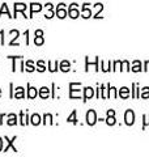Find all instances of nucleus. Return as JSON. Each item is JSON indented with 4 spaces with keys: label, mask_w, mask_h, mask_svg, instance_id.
Segmentation results:
<instances>
[{
    "label": "nucleus",
    "mask_w": 149,
    "mask_h": 157,
    "mask_svg": "<svg viewBox=\"0 0 149 157\" xmlns=\"http://www.w3.org/2000/svg\"><path fill=\"white\" fill-rule=\"evenodd\" d=\"M124 121H126V124L132 126L135 123V114H133L132 110H127L126 114H124Z\"/></svg>",
    "instance_id": "obj_1"
},
{
    "label": "nucleus",
    "mask_w": 149,
    "mask_h": 157,
    "mask_svg": "<svg viewBox=\"0 0 149 157\" xmlns=\"http://www.w3.org/2000/svg\"><path fill=\"white\" fill-rule=\"evenodd\" d=\"M97 122V115H96V111L94 110H89L86 113V123L89 126H93L94 123Z\"/></svg>",
    "instance_id": "obj_2"
},
{
    "label": "nucleus",
    "mask_w": 149,
    "mask_h": 157,
    "mask_svg": "<svg viewBox=\"0 0 149 157\" xmlns=\"http://www.w3.org/2000/svg\"><path fill=\"white\" fill-rule=\"evenodd\" d=\"M74 88H76V86H74V82H71V84H69V97H71V98L80 97V92H77Z\"/></svg>",
    "instance_id": "obj_3"
},
{
    "label": "nucleus",
    "mask_w": 149,
    "mask_h": 157,
    "mask_svg": "<svg viewBox=\"0 0 149 157\" xmlns=\"http://www.w3.org/2000/svg\"><path fill=\"white\" fill-rule=\"evenodd\" d=\"M78 14H80V12H78V9L76 7V4H72V7L69 8V16H71L72 18H77Z\"/></svg>",
    "instance_id": "obj_4"
},
{
    "label": "nucleus",
    "mask_w": 149,
    "mask_h": 157,
    "mask_svg": "<svg viewBox=\"0 0 149 157\" xmlns=\"http://www.w3.org/2000/svg\"><path fill=\"white\" fill-rule=\"evenodd\" d=\"M25 9H26V6H25L24 3H16L14 4V14H16L14 17H17V12H22L24 13Z\"/></svg>",
    "instance_id": "obj_5"
},
{
    "label": "nucleus",
    "mask_w": 149,
    "mask_h": 157,
    "mask_svg": "<svg viewBox=\"0 0 149 157\" xmlns=\"http://www.w3.org/2000/svg\"><path fill=\"white\" fill-rule=\"evenodd\" d=\"M89 4H84V7H82V17L84 18H89L92 16V11H90V8L88 7Z\"/></svg>",
    "instance_id": "obj_6"
},
{
    "label": "nucleus",
    "mask_w": 149,
    "mask_h": 157,
    "mask_svg": "<svg viewBox=\"0 0 149 157\" xmlns=\"http://www.w3.org/2000/svg\"><path fill=\"white\" fill-rule=\"evenodd\" d=\"M63 7H64V4H60V6L58 7L56 14H58V17H59V18H64V17L67 16V12L64 11V8H63Z\"/></svg>",
    "instance_id": "obj_7"
},
{
    "label": "nucleus",
    "mask_w": 149,
    "mask_h": 157,
    "mask_svg": "<svg viewBox=\"0 0 149 157\" xmlns=\"http://www.w3.org/2000/svg\"><path fill=\"white\" fill-rule=\"evenodd\" d=\"M85 96H84V101H86V100H89V98H92L93 97V94H94V90L92 89L90 86H88V88H85Z\"/></svg>",
    "instance_id": "obj_8"
},
{
    "label": "nucleus",
    "mask_w": 149,
    "mask_h": 157,
    "mask_svg": "<svg viewBox=\"0 0 149 157\" xmlns=\"http://www.w3.org/2000/svg\"><path fill=\"white\" fill-rule=\"evenodd\" d=\"M6 140L8 141V144H7V147H6V148H4V152H7L9 148H12V149H13V152H17V149H16V148H14V147H13V141L16 140V136H14L12 140H9L8 137H6Z\"/></svg>",
    "instance_id": "obj_9"
},
{
    "label": "nucleus",
    "mask_w": 149,
    "mask_h": 157,
    "mask_svg": "<svg viewBox=\"0 0 149 157\" xmlns=\"http://www.w3.org/2000/svg\"><path fill=\"white\" fill-rule=\"evenodd\" d=\"M38 94V92L36 88H33V86H29V90H28V97L29 98H36Z\"/></svg>",
    "instance_id": "obj_10"
},
{
    "label": "nucleus",
    "mask_w": 149,
    "mask_h": 157,
    "mask_svg": "<svg viewBox=\"0 0 149 157\" xmlns=\"http://www.w3.org/2000/svg\"><path fill=\"white\" fill-rule=\"evenodd\" d=\"M13 97H14V98H24V97H25V94H24V88L18 86L17 89H16V93L13 94Z\"/></svg>",
    "instance_id": "obj_11"
},
{
    "label": "nucleus",
    "mask_w": 149,
    "mask_h": 157,
    "mask_svg": "<svg viewBox=\"0 0 149 157\" xmlns=\"http://www.w3.org/2000/svg\"><path fill=\"white\" fill-rule=\"evenodd\" d=\"M17 123V117L14 114H9L8 115V124L9 126H14Z\"/></svg>",
    "instance_id": "obj_12"
},
{
    "label": "nucleus",
    "mask_w": 149,
    "mask_h": 157,
    "mask_svg": "<svg viewBox=\"0 0 149 157\" xmlns=\"http://www.w3.org/2000/svg\"><path fill=\"white\" fill-rule=\"evenodd\" d=\"M42 9V7H41V4H37V3H33L32 6H30V14H33L34 12H39Z\"/></svg>",
    "instance_id": "obj_13"
},
{
    "label": "nucleus",
    "mask_w": 149,
    "mask_h": 157,
    "mask_svg": "<svg viewBox=\"0 0 149 157\" xmlns=\"http://www.w3.org/2000/svg\"><path fill=\"white\" fill-rule=\"evenodd\" d=\"M48 94H50L48 88H46V86L41 88V90H39V96H41L42 98H47V97H48Z\"/></svg>",
    "instance_id": "obj_14"
},
{
    "label": "nucleus",
    "mask_w": 149,
    "mask_h": 157,
    "mask_svg": "<svg viewBox=\"0 0 149 157\" xmlns=\"http://www.w3.org/2000/svg\"><path fill=\"white\" fill-rule=\"evenodd\" d=\"M132 71L133 72H140L141 71V63H140V60H135V62H133Z\"/></svg>",
    "instance_id": "obj_15"
},
{
    "label": "nucleus",
    "mask_w": 149,
    "mask_h": 157,
    "mask_svg": "<svg viewBox=\"0 0 149 157\" xmlns=\"http://www.w3.org/2000/svg\"><path fill=\"white\" fill-rule=\"evenodd\" d=\"M119 96H120L122 98H127L128 96H130V90H128V88H122L120 90H119Z\"/></svg>",
    "instance_id": "obj_16"
},
{
    "label": "nucleus",
    "mask_w": 149,
    "mask_h": 157,
    "mask_svg": "<svg viewBox=\"0 0 149 157\" xmlns=\"http://www.w3.org/2000/svg\"><path fill=\"white\" fill-rule=\"evenodd\" d=\"M69 67H71L69 62L63 60V62H62V64H60V70H62L63 72H68V71H69Z\"/></svg>",
    "instance_id": "obj_17"
},
{
    "label": "nucleus",
    "mask_w": 149,
    "mask_h": 157,
    "mask_svg": "<svg viewBox=\"0 0 149 157\" xmlns=\"http://www.w3.org/2000/svg\"><path fill=\"white\" fill-rule=\"evenodd\" d=\"M32 123L34 126H38L39 123H41V117H39L38 114H33L32 115Z\"/></svg>",
    "instance_id": "obj_18"
},
{
    "label": "nucleus",
    "mask_w": 149,
    "mask_h": 157,
    "mask_svg": "<svg viewBox=\"0 0 149 157\" xmlns=\"http://www.w3.org/2000/svg\"><path fill=\"white\" fill-rule=\"evenodd\" d=\"M67 121H68V122H71V123H74V124L77 123V119H76V110H73V111H72V114L68 117V119H67Z\"/></svg>",
    "instance_id": "obj_19"
},
{
    "label": "nucleus",
    "mask_w": 149,
    "mask_h": 157,
    "mask_svg": "<svg viewBox=\"0 0 149 157\" xmlns=\"http://www.w3.org/2000/svg\"><path fill=\"white\" fill-rule=\"evenodd\" d=\"M3 13H7V16L12 17L11 14H9V11H8V7H7V4H3V6H2V9H0V16H2Z\"/></svg>",
    "instance_id": "obj_20"
},
{
    "label": "nucleus",
    "mask_w": 149,
    "mask_h": 157,
    "mask_svg": "<svg viewBox=\"0 0 149 157\" xmlns=\"http://www.w3.org/2000/svg\"><path fill=\"white\" fill-rule=\"evenodd\" d=\"M25 66H26V68H25L26 71H29V72H33L34 71V66H33V62L32 60H28Z\"/></svg>",
    "instance_id": "obj_21"
},
{
    "label": "nucleus",
    "mask_w": 149,
    "mask_h": 157,
    "mask_svg": "<svg viewBox=\"0 0 149 157\" xmlns=\"http://www.w3.org/2000/svg\"><path fill=\"white\" fill-rule=\"evenodd\" d=\"M106 123H107L109 126H114V124H115V118H114V115H109V117H107Z\"/></svg>",
    "instance_id": "obj_22"
},
{
    "label": "nucleus",
    "mask_w": 149,
    "mask_h": 157,
    "mask_svg": "<svg viewBox=\"0 0 149 157\" xmlns=\"http://www.w3.org/2000/svg\"><path fill=\"white\" fill-rule=\"evenodd\" d=\"M37 70L39 71V72H44V70H46V68H44V63L42 62V60H39L38 63H37Z\"/></svg>",
    "instance_id": "obj_23"
},
{
    "label": "nucleus",
    "mask_w": 149,
    "mask_h": 157,
    "mask_svg": "<svg viewBox=\"0 0 149 157\" xmlns=\"http://www.w3.org/2000/svg\"><path fill=\"white\" fill-rule=\"evenodd\" d=\"M20 117H21V124L25 126V124L28 123V121H26V119H28V117H26V114H25V113L22 111L21 114H20Z\"/></svg>",
    "instance_id": "obj_24"
},
{
    "label": "nucleus",
    "mask_w": 149,
    "mask_h": 157,
    "mask_svg": "<svg viewBox=\"0 0 149 157\" xmlns=\"http://www.w3.org/2000/svg\"><path fill=\"white\" fill-rule=\"evenodd\" d=\"M43 42H44V41H43V38H42V37H37V36H36V39H34V43H36L37 46L43 45Z\"/></svg>",
    "instance_id": "obj_25"
},
{
    "label": "nucleus",
    "mask_w": 149,
    "mask_h": 157,
    "mask_svg": "<svg viewBox=\"0 0 149 157\" xmlns=\"http://www.w3.org/2000/svg\"><path fill=\"white\" fill-rule=\"evenodd\" d=\"M141 97L143 98H149V88H144L141 92Z\"/></svg>",
    "instance_id": "obj_26"
},
{
    "label": "nucleus",
    "mask_w": 149,
    "mask_h": 157,
    "mask_svg": "<svg viewBox=\"0 0 149 157\" xmlns=\"http://www.w3.org/2000/svg\"><path fill=\"white\" fill-rule=\"evenodd\" d=\"M109 90H110V97L115 98L117 97V89L114 86H109Z\"/></svg>",
    "instance_id": "obj_27"
},
{
    "label": "nucleus",
    "mask_w": 149,
    "mask_h": 157,
    "mask_svg": "<svg viewBox=\"0 0 149 157\" xmlns=\"http://www.w3.org/2000/svg\"><path fill=\"white\" fill-rule=\"evenodd\" d=\"M47 122H48L50 124H52V117L50 115V114H46V115H44V123H47Z\"/></svg>",
    "instance_id": "obj_28"
},
{
    "label": "nucleus",
    "mask_w": 149,
    "mask_h": 157,
    "mask_svg": "<svg viewBox=\"0 0 149 157\" xmlns=\"http://www.w3.org/2000/svg\"><path fill=\"white\" fill-rule=\"evenodd\" d=\"M56 66H59L58 64V63H55V64H51V62H48V67H50V71H51V72H55L56 70H58V68H56Z\"/></svg>",
    "instance_id": "obj_29"
},
{
    "label": "nucleus",
    "mask_w": 149,
    "mask_h": 157,
    "mask_svg": "<svg viewBox=\"0 0 149 157\" xmlns=\"http://www.w3.org/2000/svg\"><path fill=\"white\" fill-rule=\"evenodd\" d=\"M144 119H145V122H144V126L143 127H145L149 124V115H144Z\"/></svg>",
    "instance_id": "obj_30"
},
{
    "label": "nucleus",
    "mask_w": 149,
    "mask_h": 157,
    "mask_svg": "<svg viewBox=\"0 0 149 157\" xmlns=\"http://www.w3.org/2000/svg\"><path fill=\"white\" fill-rule=\"evenodd\" d=\"M123 67L126 71H130V66H128V62H123Z\"/></svg>",
    "instance_id": "obj_31"
},
{
    "label": "nucleus",
    "mask_w": 149,
    "mask_h": 157,
    "mask_svg": "<svg viewBox=\"0 0 149 157\" xmlns=\"http://www.w3.org/2000/svg\"><path fill=\"white\" fill-rule=\"evenodd\" d=\"M36 36H37V37H42V36H43V32H42V30H37V32H36Z\"/></svg>",
    "instance_id": "obj_32"
},
{
    "label": "nucleus",
    "mask_w": 149,
    "mask_h": 157,
    "mask_svg": "<svg viewBox=\"0 0 149 157\" xmlns=\"http://www.w3.org/2000/svg\"><path fill=\"white\" fill-rule=\"evenodd\" d=\"M107 115H115V111H114V110H109L107 111Z\"/></svg>",
    "instance_id": "obj_33"
},
{
    "label": "nucleus",
    "mask_w": 149,
    "mask_h": 157,
    "mask_svg": "<svg viewBox=\"0 0 149 157\" xmlns=\"http://www.w3.org/2000/svg\"><path fill=\"white\" fill-rule=\"evenodd\" d=\"M145 71H149V60L145 62Z\"/></svg>",
    "instance_id": "obj_34"
},
{
    "label": "nucleus",
    "mask_w": 149,
    "mask_h": 157,
    "mask_svg": "<svg viewBox=\"0 0 149 157\" xmlns=\"http://www.w3.org/2000/svg\"><path fill=\"white\" fill-rule=\"evenodd\" d=\"M119 66H120V62H115V70H118V68H119Z\"/></svg>",
    "instance_id": "obj_35"
},
{
    "label": "nucleus",
    "mask_w": 149,
    "mask_h": 157,
    "mask_svg": "<svg viewBox=\"0 0 149 157\" xmlns=\"http://www.w3.org/2000/svg\"><path fill=\"white\" fill-rule=\"evenodd\" d=\"M3 149V140H2V137H0V152H2Z\"/></svg>",
    "instance_id": "obj_36"
},
{
    "label": "nucleus",
    "mask_w": 149,
    "mask_h": 157,
    "mask_svg": "<svg viewBox=\"0 0 149 157\" xmlns=\"http://www.w3.org/2000/svg\"><path fill=\"white\" fill-rule=\"evenodd\" d=\"M4 118V115H0V124H2V119Z\"/></svg>",
    "instance_id": "obj_37"
},
{
    "label": "nucleus",
    "mask_w": 149,
    "mask_h": 157,
    "mask_svg": "<svg viewBox=\"0 0 149 157\" xmlns=\"http://www.w3.org/2000/svg\"><path fill=\"white\" fill-rule=\"evenodd\" d=\"M0 96H2V89H0Z\"/></svg>",
    "instance_id": "obj_38"
}]
</instances>
